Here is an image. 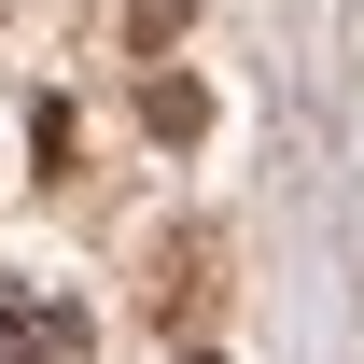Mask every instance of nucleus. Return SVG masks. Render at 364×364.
I'll list each match as a JSON object with an SVG mask.
<instances>
[{
    "mask_svg": "<svg viewBox=\"0 0 364 364\" xmlns=\"http://www.w3.org/2000/svg\"><path fill=\"white\" fill-rule=\"evenodd\" d=\"M0 364H98L85 294H56V280H0Z\"/></svg>",
    "mask_w": 364,
    "mask_h": 364,
    "instance_id": "1",
    "label": "nucleus"
},
{
    "mask_svg": "<svg viewBox=\"0 0 364 364\" xmlns=\"http://www.w3.org/2000/svg\"><path fill=\"white\" fill-rule=\"evenodd\" d=\"M0 14H14V0H0Z\"/></svg>",
    "mask_w": 364,
    "mask_h": 364,
    "instance_id": "3",
    "label": "nucleus"
},
{
    "mask_svg": "<svg viewBox=\"0 0 364 364\" xmlns=\"http://www.w3.org/2000/svg\"><path fill=\"white\" fill-rule=\"evenodd\" d=\"M182 364H210V350H182Z\"/></svg>",
    "mask_w": 364,
    "mask_h": 364,
    "instance_id": "2",
    "label": "nucleus"
}]
</instances>
